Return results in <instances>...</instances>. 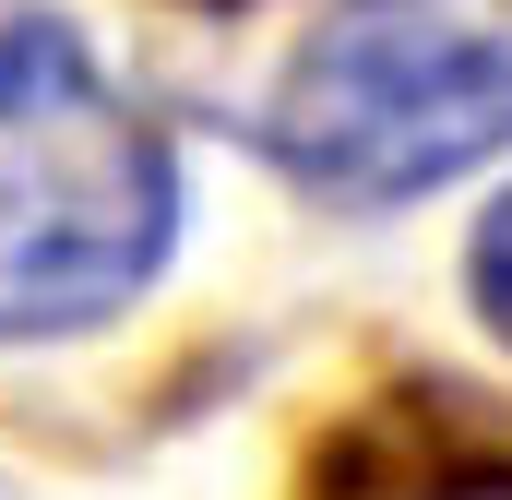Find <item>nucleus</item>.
Listing matches in <instances>:
<instances>
[{"label":"nucleus","instance_id":"obj_1","mask_svg":"<svg viewBox=\"0 0 512 500\" xmlns=\"http://www.w3.org/2000/svg\"><path fill=\"white\" fill-rule=\"evenodd\" d=\"M179 250V155L48 0H0V346L120 322Z\"/></svg>","mask_w":512,"mask_h":500},{"label":"nucleus","instance_id":"obj_2","mask_svg":"<svg viewBox=\"0 0 512 500\" xmlns=\"http://www.w3.org/2000/svg\"><path fill=\"white\" fill-rule=\"evenodd\" d=\"M262 155L322 203H417L512 155V0H322L262 84Z\"/></svg>","mask_w":512,"mask_h":500},{"label":"nucleus","instance_id":"obj_3","mask_svg":"<svg viewBox=\"0 0 512 500\" xmlns=\"http://www.w3.org/2000/svg\"><path fill=\"white\" fill-rule=\"evenodd\" d=\"M465 298H477V322L512 346V191L477 215V239H465Z\"/></svg>","mask_w":512,"mask_h":500}]
</instances>
